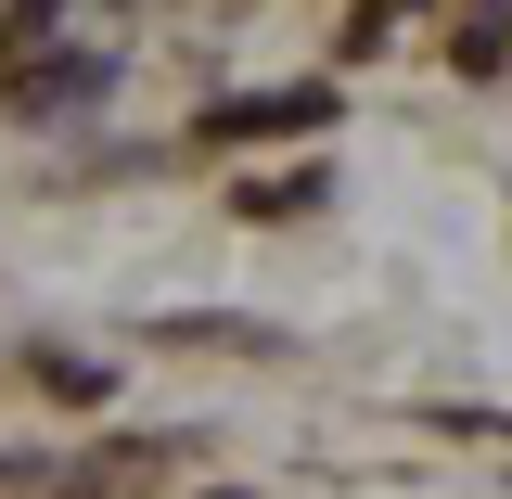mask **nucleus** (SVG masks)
Instances as JSON below:
<instances>
[{
  "mask_svg": "<svg viewBox=\"0 0 512 499\" xmlns=\"http://www.w3.org/2000/svg\"><path fill=\"white\" fill-rule=\"evenodd\" d=\"M333 116H346L333 77H282V90H218V103L192 116V141H218V154H269V141H333Z\"/></svg>",
  "mask_w": 512,
  "mask_h": 499,
  "instance_id": "1",
  "label": "nucleus"
},
{
  "mask_svg": "<svg viewBox=\"0 0 512 499\" xmlns=\"http://www.w3.org/2000/svg\"><path fill=\"white\" fill-rule=\"evenodd\" d=\"M103 90H116V64L64 39L52 64H13V90H0V103H13V128H77L90 103H103Z\"/></svg>",
  "mask_w": 512,
  "mask_h": 499,
  "instance_id": "2",
  "label": "nucleus"
},
{
  "mask_svg": "<svg viewBox=\"0 0 512 499\" xmlns=\"http://www.w3.org/2000/svg\"><path fill=\"white\" fill-rule=\"evenodd\" d=\"M320 205H333V154H308V167H244V180H231V218H244V231H295Z\"/></svg>",
  "mask_w": 512,
  "mask_h": 499,
  "instance_id": "3",
  "label": "nucleus"
},
{
  "mask_svg": "<svg viewBox=\"0 0 512 499\" xmlns=\"http://www.w3.org/2000/svg\"><path fill=\"white\" fill-rule=\"evenodd\" d=\"M154 346H218V359H282V333H269V320H231V308H180V320H154Z\"/></svg>",
  "mask_w": 512,
  "mask_h": 499,
  "instance_id": "4",
  "label": "nucleus"
},
{
  "mask_svg": "<svg viewBox=\"0 0 512 499\" xmlns=\"http://www.w3.org/2000/svg\"><path fill=\"white\" fill-rule=\"evenodd\" d=\"M448 64H461V77H500V64H512V0H461V26H448Z\"/></svg>",
  "mask_w": 512,
  "mask_h": 499,
  "instance_id": "5",
  "label": "nucleus"
},
{
  "mask_svg": "<svg viewBox=\"0 0 512 499\" xmlns=\"http://www.w3.org/2000/svg\"><path fill=\"white\" fill-rule=\"evenodd\" d=\"M26 372L52 384L64 410H103V397H116V359H90V346H39V359H26Z\"/></svg>",
  "mask_w": 512,
  "mask_h": 499,
  "instance_id": "6",
  "label": "nucleus"
},
{
  "mask_svg": "<svg viewBox=\"0 0 512 499\" xmlns=\"http://www.w3.org/2000/svg\"><path fill=\"white\" fill-rule=\"evenodd\" d=\"M64 52V0H0V64H52Z\"/></svg>",
  "mask_w": 512,
  "mask_h": 499,
  "instance_id": "7",
  "label": "nucleus"
},
{
  "mask_svg": "<svg viewBox=\"0 0 512 499\" xmlns=\"http://www.w3.org/2000/svg\"><path fill=\"white\" fill-rule=\"evenodd\" d=\"M192 499H256V487H192Z\"/></svg>",
  "mask_w": 512,
  "mask_h": 499,
  "instance_id": "8",
  "label": "nucleus"
}]
</instances>
